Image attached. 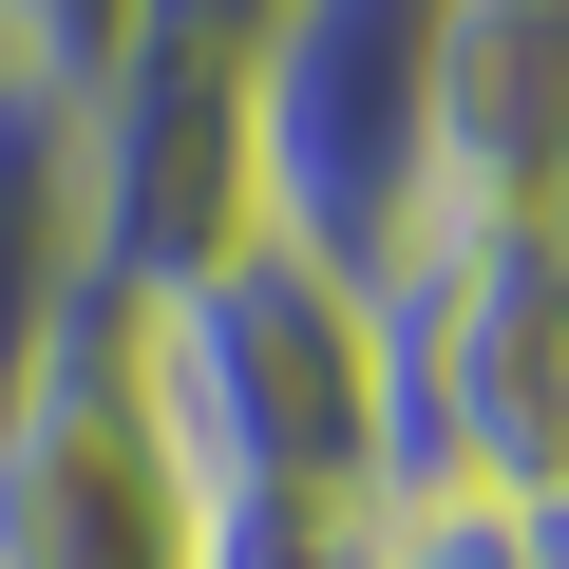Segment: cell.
Segmentation results:
<instances>
[{
  "label": "cell",
  "instance_id": "6",
  "mask_svg": "<svg viewBox=\"0 0 569 569\" xmlns=\"http://www.w3.org/2000/svg\"><path fill=\"white\" fill-rule=\"evenodd\" d=\"M418 228H569V0H437Z\"/></svg>",
  "mask_w": 569,
  "mask_h": 569
},
{
  "label": "cell",
  "instance_id": "3",
  "mask_svg": "<svg viewBox=\"0 0 569 569\" xmlns=\"http://www.w3.org/2000/svg\"><path fill=\"white\" fill-rule=\"evenodd\" d=\"M418 77H437V0H284L247 58L266 133V247H305L342 284L399 266L418 228Z\"/></svg>",
  "mask_w": 569,
  "mask_h": 569
},
{
  "label": "cell",
  "instance_id": "11",
  "mask_svg": "<svg viewBox=\"0 0 569 569\" xmlns=\"http://www.w3.org/2000/svg\"><path fill=\"white\" fill-rule=\"evenodd\" d=\"M512 569H569V475H550V493L512 512Z\"/></svg>",
  "mask_w": 569,
  "mask_h": 569
},
{
  "label": "cell",
  "instance_id": "4",
  "mask_svg": "<svg viewBox=\"0 0 569 569\" xmlns=\"http://www.w3.org/2000/svg\"><path fill=\"white\" fill-rule=\"evenodd\" d=\"M77 171H96V305H171L228 247H266V133H247V58L190 39H114L77 96Z\"/></svg>",
  "mask_w": 569,
  "mask_h": 569
},
{
  "label": "cell",
  "instance_id": "10",
  "mask_svg": "<svg viewBox=\"0 0 569 569\" xmlns=\"http://www.w3.org/2000/svg\"><path fill=\"white\" fill-rule=\"evenodd\" d=\"M284 0H133V39H190V58H266Z\"/></svg>",
  "mask_w": 569,
  "mask_h": 569
},
{
  "label": "cell",
  "instance_id": "7",
  "mask_svg": "<svg viewBox=\"0 0 569 569\" xmlns=\"http://www.w3.org/2000/svg\"><path fill=\"white\" fill-rule=\"evenodd\" d=\"M96 323V171H77V96L0 58V399Z\"/></svg>",
  "mask_w": 569,
  "mask_h": 569
},
{
  "label": "cell",
  "instance_id": "8",
  "mask_svg": "<svg viewBox=\"0 0 569 569\" xmlns=\"http://www.w3.org/2000/svg\"><path fill=\"white\" fill-rule=\"evenodd\" d=\"M361 569H512V512H475V493H380V512H361Z\"/></svg>",
  "mask_w": 569,
  "mask_h": 569
},
{
  "label": "cell",
  "instance_id": "1",
  "mask_svg": "<svg viewBox=\"0 0 569 569\" xmlns=\"http://www.w3.org/2000/svg\"><path fill=\"white\" fill-rule=\"evenodd\" d=\"M133 418L171 456V493H284V512H380L399 475V323L380 284L305 266V247H228L171 305H114Z\"/></svg>",
  "mask_w": 569,
  "mask_h": 569
},
{
  "label": "cell",
  "instance_id": "5",
  "mask_svg": "<svg viewBox=\"0 0 569 569\" xmlns=\"http://www.w3.org/2000/svg\"><path fill=\"white\" fill-rule=\"evenodd\" d=\"M0 569H190V493L133 418V361H114V305L0 399Z\"/></svg>",
  "mask_w": 569,
  "mask_h": 569
},
{
  "label": "cell",
  "instance_id": "2",
  "mask_svg": "<svg viewBox=\"0 0 569 569\" xmlns=\"http://www.w3.org/2000/svg\"><path fill=\"white\" fill-rule=\"evenodd\" d=\"M399 323V475L531 512L569 475V228H418L380 266Z\"/></svg>",
  "mask_w": 569,
  "mask_h": 569
},
{
  "label": "cell",
  "instance_id": "9",
  "mask_svg": "<svg viewBox=\"0 0 569 569\" xmlns=\"http://www.w3.org/2000/svg\"><path fill=\"white\" fill-rule=\"evenodd\" d=\"M133 39V0H0V58L20 77H58V96H96V58Z\"/></svg>",
  "mask_w": 569,
  "mask_h": 569
}]
</instances>
